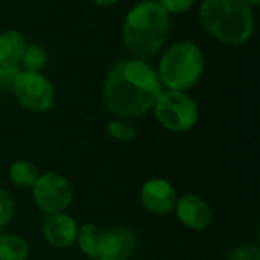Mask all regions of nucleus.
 Wrapping results in <instances>:
<instances>
[{
	"label": "nucleus",
	"instance_id": "obj_1",
	"mask_svg": "<svg viewBox=\"0 0 260 260\" xmlns=\"http://www.w3.org/2000/svg\"><path fill=\"white\" fill-rule=\"evenodd\" d=\"M161 91L163 85L157 70L139 58L116 62L104 84L107 108L122 119L140 117L151 111Z\"/></svg>",
	"mask_w": 260,
	"mask_h": 260
},
{
	"label": "nucleus",
	"instance_id": "obj_2",
	"mask_svg": "<svg viewBox=\"0 0 260 260\" xmlns=\"http://www.w3.org/2000/svg\"><path fill=\"white\" fill-rule=\"evenodd\" d=\"M171 32V15L155 2L137 3L126 14L122 24V41L139 59L155 56Z\"/></svg>",
	"mask_w": 260,
	"mask_h": 260
},
{
	"label": "nucleus",
	"instance_id": "obj_3",
	"mask_svg": "<svg viewBox=\"0 0 260 260\" xmlns=\"http://www.w3.org/2000/svg\"><path fill=\"white\" fill-rule=\"evenodd\" d=\"M200 18L212 38L229 46L247 43L254 32L253 8L245 0H203Z\"/></svg>",
	"mask_w": 260,
	"mask_h": 260
},
{
	"label": "nucleus",
	"instance_id": "obj_4",
	"mask_svg": "<svg viewBox=\"0 0 260 260\" xmlns=\"http://www.w3.org/2000/svg\"><path fill=\"white\" fill-rule=\"evenodd\" d=\"M206 61L200 46L183 40L169 46L158 61V78L168 90L187 91L198 84L204 73Z\"/></svg>",
	"mask_w": 260,
	"mask_h": 260
},
{
	"label": "nucleus",
	"instance_id": "obj_5",
	"mask_svg": "<svg viewBox=\"0 0 260 260\" xmlns=\"http://www.w3.org/2000/svg\"><path fill=\"white\" fill-rule=\"evenodd\" d=\"M152 110L158 123L172 133H186L200 119L198 104L187 91H161Z\"/></svg>",
	"mask_w": 260,
	"mask_h": 260
},
{
	"label": "nucleus",
	"instance_id": "obj_6",
	"mask_svg": "<svg viewBox=\"0 0 260 260\" xmlns=\"http://www.w3.org/2000/svg\"><path fill=\"white\" fill-rule=\"evenodd\" d=\"M12 93L18 104L32 113H46L55 104V87L41 72L21 70L14 82Z\"/></svg>",
	"mask_w": 260,
	"mask_h": 260
},
{
	"label": "nucleus",
	"instance_id": "obj_7",
	"mask_svg": "<svg viewBox=\"0 0 260 260\" xmlns=\"http://www.w3.org/2000/svg\"><path fill=\"white\" fill-rule=\"evenodd\" d=\"M32 195L37 207L46 215L66 212L73 200V190L69 180L56 172L40 174L32 187Z\"/></svg>",
	"mask_w": 260,
	"mask_h": 260
},
{
	"label": "nucleus",
	"instance_id": "obj_8",
	"mask_svg": "<svg viewBox=\"0 0 260 260\" xmlns=\"http://www.w3.org/2000/svg\"><path fill=\"white\" fill-rule=\"evenodd\" d=\"M178 195L175 187L163 178H151L140 189L143 207L154 215H168L174 212Z\"/></svg>",
	"mask_w": 260,
	"mask_h": 260
},
{
	"label": "nucleus",
	"instance_id": "obj_9",
	"mask_svg": "<svg viewBox=\"0 0 260 260\" xmlns=\"http://www.w3.org/2000/svg\"><path fill=\"white\" fill-rule=\"evenodd\" d=\"M174 210L178 221L184 227L195 232H203L209 229L213 219V213L207 201L195 193H186L180 197Z\"/></svg>",
	"mask_w": 260,
	"mask_h": 260
},
{
	"label": "nucleus",
	"instance_id": "obj_10",
	"mask_svg": "<svg viewBox=\"0 0 260 260\" xmlns=\"http://www.w3.org/2000/svg\"><path fill=\"white\" fill-rule=\"evenodd\" d=\"M136 235L128 229L117 225L102 233V242L96 260H129L136 248Z\"/></svg>",
	"mask_w": 260,
	"mask_h": 260
},
{
	"label": "nucleus",
	"instance_id": "obj_11",
	"mask_svg": "<svg viewBox=\"0 0 260 260\" xmlns=\"http://www.w3.org/2000/svg\"><path fill=\"white\" fill-rule=\"evenodd\" d=\"M78 224L76 221L62 213L47 215L43 221V236L49 245L53 248H69L76 242L78 236Z\"/></svg>",
	"mask_w": 260,
	"mask_h": 260
},
{
	"label": "nucleus",
	"instance_id": "obj_12",
	"mask_svg": "<svg viewBox=\"0 0 260 260\" xmlns=\"http://www.w3.org/2000/svg\"><path fill=\"white\" fill-rule=\"evenodd\" d=\"M26 46L27 40L23 32L17 29L0 32V66H20Z\"/></svg>",
	"mask_w": 260,
	"mask_h": 260
},
{
	"label": "nucleus",
	"instance_id": "obj_13",
	"mask_svg": "<svg viewBox=\"0 0 260 260\" xmlns=\"http://www.w3.org/2000/svg\"><path fill=\"white\" fill-rule=\"evenodd\" d=\"M102 230L91 222H85L78 229V236H76V244L79 250L82 251L84 256L88 259L96 260L99 254L101 242H102Z\"/></svg>",
	"mask_w": 260,
	"mask_h": 260
},
{
	"label": "nucleus",
	"instance_id": "obj_14",
	"mask_svg": "<svg viewBox=\"0 0 260 260\" xmlns=\"http://www.w3.org/2000/svg\"><path fill=\"white\" fill-rule=\"evenodd\" d=\"M9 180L20 189H32L40 177V172L29 160H17L9 166Z\"/></svg>",
	"mask_w": 260,
	"mask_h": 260
},
{
	"label": "nucleus",
	"instance_id": "obj_15",
	"mask_svg": "<svg viewBox=\"0 0 260 260\" xmlns=\"http://www.w3.org/2000/svg\"><path fill=\"white\" fill-rule=\"evenodd\" d=\"M29 244L17 235H3L0 238V260H26L29 257Z\"/></svg>",
	"mask_w": 260,
	"mask_h": 260
},
{
	"label": "nucleus",
	"instance_id": "obj_16",
	"mask_svg": "<svg viewBox=\"0 0 260 260\" xmlns=\"http://www.w3.org/2000/svg\"><path fill=\"white\" fill-rule=\"evenodd\" d=\"M47 50L40 44H27L26 50L21 56V67L23 70L41 72L47 64Z\"/></svg>",
	"mask_w": 260,
	"mask_h": 260
},
{
	"label": "nucleus",
	"instance_id": "obj_17",
	"mask_svg": "<svg viewBox=\"0 0 260 260\" xmlns=\"http://www.w3.org/2000/svg\"><path fill=\"white\" fill-rule=\"evenodd\" d=\"M108 134L119 142H133L137 137V131L133 125L123 120H111L107 125Z\"/></svg>",
	"mask_w": 260,
	"mask_h": 260
},
{
	"label": "nucleus",
	"instance_id": "obj_18",
	"mask_svg": "<svg viewBox=\"0 0 260 260\" xmlns=\"http://www.w3.org/2000/svg\"><path fill=\"white\" fill-rule=\"evenodd\" d=\"M12 216H14V201L5 189H0V229L9 224Z\"/></svg>",
	"mask_w": 260,
	"mask_h": 260
},
{
	"label": "nucleus",
	"instance_id": "obj_19",
	"mask_svg": "<svg viewBox=\"0 0 260 260\" xmlns=\"http://www.w3.org/2000/svg\"><path fill=\"white\" fill-rule=\"evenodd\" d=\"M169 15L171 14H184L187 12L197 0H155Z\"/></svg>",
	"mask_w": 260,
	"mask_h": 260
},
{
	"label": "nucleus",
	"instance_id": "obj_20",
	"mask_svg": "<svg viewBox=\"0 0 260 260\" xmlns=\"http://www.w3.org/2000/svg\"><path fill=\"white\" fill-rule=\"evenodd\" d=\"M229 260H260V251L256 245L244 244L232 251Z\"/></svg>",
	"mask_w": 260,
	"mask_h": 260
},
{
	"label": "nucleus",
	"instance_id": "obj_21",
	"mask_svg": "<svg viewBox=\"0 0 260 260\" xmlns=\"http://www.w3.org/2000/svg\"><path fill=\"white\" fill-rule=\"evenodd\" d=\"M21 72L20 66H5L2 67V75H0V88L2 90H11L14 87V82Z\"/></svg>",
	"mask_w": 260,
	"mask_h": 260
},
{
	"label": "nucleus",
	"instance_id": "obj_22",
	"mask_svg": "<svg viewBox=\"0 0 260 260\" xmlns=\"http://www.w3.org/2000/svg\"><path fill=\"white\" fill-rule=\"evenodd\" d=\"M117 2L119 0H93V3H96L98 6H111Z\"/></svg>",
	"mask_w": 260,
	"mask_h": 260
},
{
	"label": "nucleus",
	"instance_id": "obj_23",
	"mask_svg": "<svg viewBox=\"0 0 260 260\" xmlns=\"http://www.w3.org/2000/svg\"><path fill=\"white\" fill-rule=\"evenodd\" d=\"M245 2H247L251 8H257L260 5V0H245Z\"/></svg>",
	"mask_w": 260,
	"mask_h": 260
},
{
	"label": "nucleus",
	"instance_id": "obj_24",
	"mask_svg": "<svg viewBox=\"0 0 260 260\" xmlns=\"http://www.w3.org/2000/svg\"><path fill=\"white\" fill-rule=\"evenodd\" d=\"M2 236H3V233H2V229H0V238H2Z\"/></svg>",
	"mask_w": 260,
	"mask_h": 260
},
{
	"label": "nucleus",
	"instance_id": "obj_25",
	"mask_svg": "<svg viewBox=\"0 0 260 260\" xmlns=\"http://www.w3.org/2000/svg\"><path fill=\"white\" fill-rule=\"evenodd\" d=\"M0 75H2V66H0Z\"/></svg>",
	"mask_w": 260,
	"mask_h": 260
}]
</instances>
